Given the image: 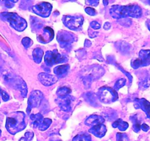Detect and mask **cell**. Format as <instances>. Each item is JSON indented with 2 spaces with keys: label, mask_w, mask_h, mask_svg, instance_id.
Listing matches in <instances>:
<instances>
[{
  "label": "cell",
  "mask_w": 150,
  "mask_h": 141,
  "mask_svg": "<svg viewBox=\"0 0 150 141\" xmlns=\"http://www.w3.org/2000/svg\"><path fill=\"white\" fill-rule=\"evenodd\" d=\"M69 70H70V66L67 64L65 65H60V66H57L54 68V72L58 77H64L68 73Z\"/></svg>",
  "instance_id": "2e32d148"
},
{
  "label": "cell",
  "mask_w": 150,
  "mask_h": 141,
  "mask_svg": "<svg viewBox=\"0 0 150 141\" xmlns=\"http://www.w3.org/2000/svg\"><path fill=\"white\" fill-rule=\"evenodd\" d=\"M42 97H43L42 93L40 90H34L31 93L29 99H28L27 113H29L32 111V109L39 107Z\"/></svg>",
  "instance_id": "9c48e42d"
},
{
  "label": "cell",
  "mask_w": 150,
  "mask_h": 141,
  "mask_svg": "<svg viewBox=\"0 0 150 141\" xmlns=\"http://www.w3.org/2000/svg\"><path fill=\"white\" fill-rule=\"evenodd\" d=\"M73 101V98L71 96H67L64 98H61L57 101V103L59 104V107L64 112H69L71 110L72 102Z\"/></svg>",
  "instance_id": "4fadbf2b"
},
{
  "label": "cell",
  "mask_w": 150,
  "mask_h": 141,
  "mask_svg": "<svg viewBox=\"0 0 150 141\" xmlns=\"http://www.w3.org/2000/svg\"><path fill=\"white\" fill-rule=\"evenodd\" d=\"M141 128H142V129H143L144 131H145V132L148 131V130H149V126H148L146 124H145V123L142 124V127H141Z\"/></svg>",
  "instance_id": "e575fe53"
},
{
  "label": "cell",
  "mask_w": 150,
  "mask_h": 141,
  "mask_svg": "<svg viewBox=\"0 0 150 141\" xmlns=\"http://www.w3.org/2000/svg\"><path fill=\"white\" fill-rule=\"evenodd\" d=\"M38 79L45 86H51L58 81V78L46 73H40L38 75Z\"/></svg>",
  "instance_id": "7c38bea8"
},
{
  "label": "cell",
  "mask_w": 150,
  "mask_h": 141,
  "mask_svg": "<svg viewBox=\"0 0 150 141\" xmlns=\"http://www.w3.org/2000/svg\"><path fill=\"white\" fill-rule=\"evenodd\" d=\"M104 118L100 115H93L88 118L85 121V124L86 126H89L92 127V126H95V125L100 124V123H104Z\"/></svg>",
  "instance_id": "9a60e30c"
},
{
  "label": "cell",
  "mask_w": 150,
  "mask_h": 141,
  "mask_svg": "<svg viewBox=\"0 0 150 141\" xmlns=\"http://www.w3.org/2000/svg\"><path fill=\"white\" fill-rule=\"evenodd\" d=\"M70 92H71V90H70V88H67V87H62V88H59L57 90V94L59 97V98H61L68 96Z\"/></svg>",
  "instance_id": "ffe728a7"
},
{
  "label": "cell",
  "mask_w": 150,
  "mask_h": 141,
  "mask_svg": "<svg viewBox=\"0 0 150 141\" xmlns=\"http://www.w3.org/2000/svg\"><path fill=\"white\" fill-rule=\"evenodd\" d=\"M22 44H23V46H24L25 48H29V47L33 44V41H32L29 38L26 37V38H23V39H22Z\"/></svg>",
  "instance_id": "d4e9b609"
},
{
  "label": "cell",
  "mask_w": 150,
  "mask_h": 141,
  "mask_svg": "<svg viewBox=\"0 0 150 141\" xmlns=\"http://www.w3.org/2000/svg\"><path fill=\"white\" fill-rule=\"evenodd\" d=\"M62 21L64 26H67L68 29H73V30H78L81 27L83 22V19L81 16H64L62 18Z\"/></svg>",
  "instance_id": "8992f818"
},
{
  "label": "cell",
  "mask_w": 150,
  "mask_h": 141,
  "mask_svg": "<svg viewBox=\"0 0 150 141\" xmlns=\"http://www.w3.org/2000/svg\"><path fill=\"white\" fill-rule=\"evenodd\" d=\"M25 114L23 112H14L7 118L6 129L11 135H16L26 128Z\"/></svg>",
  "instance_id": "6da1fadb"
},
{
  "label": "cell",
  "mask_w": 150,
  "mask_h": 141,
  "mask_svg": "<svg viewBox=\"0 0 150 141\" xmlns=\"http://www.w3.org/2000/svg\"><path fill=\"white\" fill-rule=\"evenodd\" d=\"M57 40L62 48L69 50V48L71 47L72 43L75 41L76 38H75V35L70 32H66V31H60L57 35Z\"/></svg>",
  "instance_id": "52a82bcc"
},
{
  "label": "cell",
  "mask_w": 150,
  "mask_h": 141,
  "mask_svg": "<svg viewBox=\"0 0 150 141\" xmlns=\"http://www.w3.org/2000/svg\"><path fill=\"white\" fill-rule=\"evenodd\" d=\"M73 141H92V137L89 134L81 133L76 135L73 139Z\"/></svg>",
  "instance_id": "7402d4cb"
},
{
  "label": "cell",
  "mask_w": 150,
  "mask_h": 141,
  "mask_svg": "<svg viewBox=\"0 0 150 141\" xmlns=\"http://www.w3.org/2000/svg\"><path fill=\"white\" fill-rule=\"evenodd\" d=\"M43 56V51L40 48H36L34 49L32 53V57H33L34 61L36 63H40L42 60V57Z\"/></svg>",
  "instance_id": "ac0fdd59"
},
{
  "label": "cell",
  "mask_w": 150,
  "mask_h": 141,
  "mask_svg": "<svg viewBox=\"0 0 150 141\" xmlns=\"http://www.w3.org/2000/svg\"><path fill=\"white\" fill-rule=\"evenodd\" d=\"M34 137V133L32 132H28L24 135V137L21 138L19 141H31Z\"/></svg>",
  "instance_id": "484cf974"
},
{
  "label": "cell",
  "mask_w": 150,
  "mask_h": 141,
  "mask_svg": "<svg viewBox=\"0 0 150 141\" xmlns=\"http://www.w3.org/2000/svg\"><path fill=\"white\" fill-rule=\"evenodd\" d=\"M1 130H0V135H1Z\"/></svg>",
  "instance_id": "74e56055"
},
{
  "label": "cell",
  "mask_w": 150,
  "mask_h": 141,
  "mask_svg": "<svg viewBox=\"0 0 150 141\" xmlns=\"http://www.w3.org/2000/svg\"><path fill=\"white\" fill-rule=\"evenodd\" d=\"M1 17L3 20L8 22L12 27L19 32L23 31L27 26V23H26V20L19 16L16 13L4 12V13H1Z\"/></svg>",
  "instance_id": "3957f363"
},
{
  "label": "cell",
  "mask_w": 150,
  "mask_h": 141,
  "mask_svg": "<svg viewBox=\"0 0 150 141\" xmlns=\"http://www.w3.org/2000/svg\"><path fill=\"white\" fill-rule=\"evenodd\" d=\"M133 130H134L136 132H139V130H140L141 127H142V125L140 124L139 121L137 120V118H135L134 120H133Z\"/></svg>",
  "instance_id": "83f0119b"
},
{
  "label": "cell",
  "mask_w": 150,
  "mask_h": 141,
  "mask_svg": "<svg viewBox=\"0 0 150 141\" xmlns=\"http://www.w3.org/2000/svg\"><path fill=\"white\" fill-rule=\"evenodd\" d=\"M90 26L93 29H98L100 28V24L98 21H92L90 23Z\"/></svg>",
  "instance_id": "f546056e"
},
{
  "label": "cell",
  "mask_w": 150,
  "mask_h": 141,
  "mask_svg": "<svg viewBox=\"0 0 150 141\" xmlns=\"http://www.w3.org/2000/svg\"><path fill=\"white\" fill-rule=\"evenodd\" d=\"M45 63L47 66H52L59 63H65L67 61V57L65 55L59 54L57 49L48 51L44 57Z\"/></svg>",
  "instance_id": "5b68a950"
},
{
  "label": "cell",
  "mask_w": 150,
  "mask_h": 141,
  "mask_svg": "<svg viewBox=\"0 0 150 141\" xmlns=\"http://www.w3.org/2000/svg\"><path fill=\"white\" fill-rule=\"evenodd\" d=\"M111 26V24H110L109 22H106V23H105V24H104L103 27H104V29H105V30H108V29H110Z\"/></svg>",
  "instance_id": "836d02e7"
},
{
  "label": "cell",
  "mask_w": 150,
  "mask_h": 141,
  "mask_svg": "<svg viewBox=\"0 0 150 141\" xmlns=\"http://www.w3.org/2000/svg\"><path fill=\"white\" fill-rule=\"evenodd\" d=\"M86 4H90L91 6H97L98 4H99V1H86Z\"/></svg>",
  "instance_id": "d6a6232c"
},
{
  "label": "cell",
  "mask_w": 150,
  "mask_h": 141,
  "mask_svg": "<svg viewBox=\"0 0 150 141\" xmlns=\"http://www.w3.org/2000/svg\"><path fill=\"white\" fill-rule=\"evenodd\" d=\"M50 141H62V140H51Z\"/></svg>",
  "instance_id": "d590c367"
},
{
  "label": "cell",
  "mask_w": 150,
  "mask_h": 141,
  "mask_svg": "<svg viewBox=\"0 0 150 141\" xmlns=\"http://www.w3.org/2000/svg\"><path fill=\"white\" fill-rule=\"evenodd\" d=\"M54 36V32L52 28L49 26H45L43 28V29H42L41 33L38 35V40L39 42L42 43H47L52 41Z\"/></svg>",
  "instance_id": "8fae6325"
},
{
  "label": "cell",
  "mask_w": 150,
  "mask_h": 141,
  "mask_svg": "<svg viewBox=\"0 0 150 141\" xmlns=\"http://www.w3.org/2000/svg\"><path fill=\"white\" fill-rule=\"evenodd\" d=\"M89 132L93 135H95V137H98L100 138L105 136V133L107 132V129L106 126L104 125V123H100V124H98L92 126L89 129Z\"/></svg>",
  "instance_id": "5bb4252c"
},
{
  "label": "cell",
  "mask_w": 150,
  "mask_h": 141,
  "mask_svg": "<svg viewBox=\"0 0 150 141\" xmlns=\"http://www.w3.org/2000/svg\"><path fill=\"white\" fill-rule=\"evenodd\" d=\"M51 10H52V5L50 3L45 2V1L40 2L39 4L32 7V10L33 11V13L43 18L49 16L51 14Z\"/></svg>",
  "instance_id": "ba28073f"
},
{
  "label": "cell",
  "mask_w": 150,
  "mask_h": 141,
  "mask_svg": "<svg viewBox=\"0 0 150 141\" xmlns=\"http://www.w3.org/2000/svg\"><path fill=\"white\" fill-rule=\"evenodd\" d=\"M117 141H129V137L126 134L117 133Z\"/></svg>",
  "instance_id": "4316f807"
},
{
  "label": "cell",
  "mask_w": 150,
  "mask_h": 141,
  "mask_svg": "<svg viewBox=\"0 0 150 141\" xmlns=\"http://www.w3.org/2000/svg\"><path fill=\"white\" fill-rule=\"evenodd\" d=\"M31 123H32V126L34 128H38L41 122L43 120V117H42V114L40 113H38V114L32 115L30 116Z\"/></svg>",
  "instance_id": "e0dca14e"
},
{
  "label": "cell",
  "mask_w": 150,
  "mask_h": 141,
  "mask_svg": "<svg viewBox=\"0 0 150 141\" xmlns=\"http://www.w3.org/2000/svg\"><path fill=\"white\" fill-rule=\"evenodd\" d=\"M125 83L126 80L125 79H119V80H117V82H116L115 85H114V90H115L116 91L118 90H120L122 87L124 86V85H125Z\"/></svg>",
  "instance_id": "cb8c5ba5"
},
{
  "label": "cell",
  "mask_w": 150,
  "mask_h": 141,
  "mask_svg": "<svg viewBox=\"0 0 150 141\" xmlns=\"http://www.w3.org/2000/svg\"><path fill=\"white\" fill-rule=\"evenodd\" d=\"M139 101V104L141 105V108L143 109L146 114L150 116V103L146 99H137Z\"/></svg>",
  "instance_id": "44dd1931"
},
{
  "label": "cell",
  "mask_w": 150,
  "mask_h": 141,
  "mask_svg": "<svg viewBox=\"0 0 150 141\" xmlns=\"http://www.w3.org/2000/svg\"><path fill=\"white\" fill-rule=\"evenodd\" d=\"M110 14L114 19H117L127 16L139 18L142 15V10L137 5H113L110 9Z\"/></svg>",
  "instance_id": "7a4b0ae2"
},
{
  "label": "cell",
  "mask_w": 150,
  "mask_h": 141,
  "mask_svg": "<svg viewBox=\"0 0 150 141\" xmlns=\"http://www.w3.org/2000/svg\"><path fill=\"white\" fill-rule=\"evenodd\" d=\"M140 58L135 60L132 62V67L134 68L140 67L142 66H147L150 63V51L149 50H142L139 53Z\"/></svg>",
  "instance_id": "30bf717a"
},
{
  "label": "cell",
  "mask_w": 150,
  "mask_h": 141,
  "mask_svg": "<svg viewBox=\"0 0 150 141\" xmlns=\"http://www.w3.org/2000/svg\"><path fill=\"white\" fill-rule=\"evenodd\" d=\"M52 123V120L50 118H43L42 121L41 122V123L40 124V126H38V129L40 131H45L48 129L50 126V125Z\"/></svg>",
  "instance_id": "603a6c76"
},
{
  "label": "cell",
  "mask_w": 150,
  "mask_h": 141,
  "mask_svg": "<svg viewBox=\"0 0 150 141\" xmlns=\"http://www.w3.org/2000/svg\"><path fill=\"white\" fill-rule=\"evenodd\" d=\"M16 2V1H6L4 2L5 4V6L8 8H10V7H13L14 6V3Z\"/></svg>",
  "instance_id": "1f68e13d"
},
{
  "label": "cell",
  "mask_w": 150,
  "mask_h": 141,
  "mask_svg": "<svg viewBox=\"0 0 150 141\" xmlns=\"http://www.w3.org/2000/svg\"><path fill=\"white\" fill-rule=\"evenodd\" d=\"M1 90L0 89V95H1Z\"/></svg>",
  "instance_id": "8d00e7d4"
},
{
  "label": "cell",
  "mask_w": 150,
  "mask_h": 141,
  "mask_svg": "<svg viewBox=\"0 0 150 141\" xmlns=\"http://www.w3.org/2000/svg\"><path fill=\"white\" fill-rule=\"evenodd\" d=\"M1 98H2V99L4 100V101H8L9 98H10V95H9L8 94H7V93L4 90L1 91Z\"/></svg>",
  "instance_id": "4dcf8cb0"
},
{
  "label": "cell",
  "mask_w": 150,
  "mask_h": 141,
  "mask_svg": "<svg viewBox=\"0 0 150 141\" xmlns=\"http://www.w3.org/2000/svg\"><path fill=\"white\" fill-rule=\"evenodd\" d=\"M112 126L114 128H118L120 131H125L128 128V123L119 118L112 123Z\"/></svg>",
  "instance_id": "d6986e66"
},
{
  "label": "cell",
  "mask_w": 150,
  "mask_h": 141,
  "mask_svg": "<svg viewBox=\"0 0 150 141\" xmlns=\"http://www.w3.org/2000/svg\"><path fill=\"white\" fill-rule=\"evenodd\" d=\"M85 11L86 12V13H88L90 16H95L97 14V11L94 8H92V7H87L86 8H85Z\"/></svg>",
  "instance_id": "f1b7e54d"
},
{
  "label": "cell",
  "mask_w": 150,
  "mask_h": 141,
  "mask_svg": "<svg viewBox=\"0 0 150 141\" xmlns=\"http://www.w3.org/2000/svg\"><path fill=\"white\" fill-rule=\"evenodd\" d=\"M98 95L100 101L105 104L114 102L118 99L117 91L108 87H102L98 91Z\"/></svg>",
  "instance_id": "277c9868"
}]
</instances>
